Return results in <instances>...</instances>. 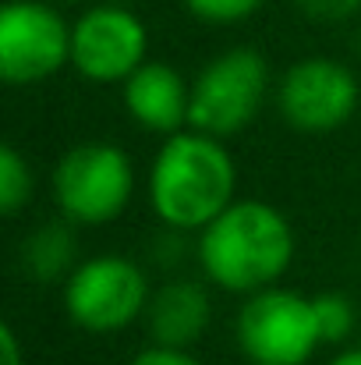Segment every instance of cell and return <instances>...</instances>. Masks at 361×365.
<instances>
[{"mask_svg": "<svg viewBox=\"0 0 361 365\" xmlns=\"http://www.w3.org/2000/svg\"><path fill=\"white\" fill-rule=\"evenodd\" d=\"M312 302H315V319H319L323 344H344L358 330V309L347 294L323 291V294H312Z\"/></svg>", "mask_w": 361, "mask_h": 365, "instance_id": "5bb4252c", "label": "cell"}, {"mask_svg": "<svg viewBox=\"0 0 361 365\" xmlns=\"http://www.w3.org/2000/svg\"><path fill=\"white\" fill-rule=\"evenodd\" d=\"M149 61V29L127 4H96L71 21V68L93 86H124Z\"/></svg>", "mask_w": 361, "mask_h": 365, "instance_id": "ba28073f", "label": "cell"}, {"mask_svg": "<svg viewBox=\"0 0 361 365\" xmlns=\"http://www.w3.org/2000/svg\"><path fill=\"white\" fill-rule=\"evenodd\" d=\"M358 53H361V25H358Z\"/></svg>", "mask_w": 361, "mask_h": 365, "instance_id": "44dd1931", "label": "cell"}, {"mask_svg": "<svg viewBox=\"0 0 361 365\" xmlns=\"http://www.w3.org/2000/svg\"><path fill=\"white\" fill-rule=\"evenodd\" d=\"M120 100L127 118L156 135H174L181 128H188L192 114V82L163 64V61H145L124 86H120Z\"/></svg>", "mask_w": 361, "mask_h": 365, "instance_id": "30bf717a", "label": "cell"}, {"mask_svg": "<svg viewBox=\"0 0 361 365\" xmlns=\"http://www.w3.org/2000/svg\"><path fill=\"white\" fill-rule=\"evenodd\" d=\"M145 192L163 227L199 235L238 199V163L224 138L181 128L159 142Z\"/></svg>", "mask_w": 361, "mask_h": 365, "instance_id": "6da1fadb", "label": "cell"}, {"mask_svg": "<svg viewBox=\"0 0 361 365\" xmlns=\"http://www.w3.org/2000/svg\"><path fill=\"white\" fill-rule=\"evenodd\" d=\"M294 7H298L305 18L323 21V25L347 21V18H358L361 14V0H294Z\"/></svg>", "mask_w": 361, "mask_h": 365, "instance_id": "2e32d148", "label": "cell"}, {"mask_svg": "<svg viewBox=\"0 0 361 365\" xmlns=\"http://www.w3.org/2000/svg\"><path fill=\"white\" fill-rule=\"evenodd\" d=\"M234 334L241 355L251 365H308L323 348L315 302L283 284L241 302Z\"/></svg>", "mask_w": 361, "mask_h": 365, "instance_id": "5b68a950", "label": "cell"}, {"mask_svg": "<svg viewBox=\"0 0 361 365\" xmlns=\"http://www.w3.org/2000/svg\"><path fill=\"white\" fill-rule=\"evenodd\" d=\"M127 365H202L192 351L184 348H163V344H149L145 351H138Z\"/></svg>", "mask_w": 361, "mask_h": 365, "instance_id": "e0dca14e", "label": "cell"}, {"mask_svg": "<svg viewBox=\"0 0 361 365\" xmlns=\"http://www.w3.org/2000/svg\"><path fill=\"white\" fill-rule=\"evenodd\" d=\"M53 4H78V0H53Z\"/></svg>", "mask_w": 361, "mask_h": 365, "instance_id": "ffe728a7", "label": "cell"}, {"mask_svg": "<svg viewBox=\"0 0 361 365\" xmlns=\"http://www.w3.org/2000/svg\"><path fill=\"white\" fill-rule=\"evenodd\" d=\"M276 110L294 131L330 135L355 118L361 103L358 75L333 57H305L276 82Z\"/></svg>", "mask_w": 361, "mask_h": 365, "instance_id": "9c48e42d", "label": "cell"}, {"mask_svg": "<svg viewBox=\"0 0 361 365\" xmlns=\"http://www.w3.org/2000/svg\"><path fill=\"white\" fill-rule=\"evenodd\" d=\"M298 252L291 220L262 199H234L209 227L195 235V259L202 277L231 294H255L276 287Z\"/></svg>", "mask_w": 361, "mask_h": 365, "instance_id": "7a4b0ae2", "label": "cell"}, {"mask_svg": "<svg viewBox=\"0 0 361 365\" xmlns=\"http://www.w3.org/2000/svg\"><path fill=\"white\" fill-rule=\"evenodd\" d=\"M68 319L85 334H120L149 309V277L127 255H89L61 284Z\"/></svg>", "mask_w": 361, "mask_h": 365, "instance_id": "8992f818", "label": "cell"}, {"mask_svg": "<svg viewBox=\"0 0 361 365\" xmlns=\"http://www.w3.org/2000/svg\"><path fill=\"white\" fill-rule=\"evenodd\" d=\"M71 64V25L53 0H7L0 7V78L39 86Z\"/></svg>", "mask_w": 361, "mask_h": 365, "instance_id": "52a82bcc", "label": "cell"}, {"mask_svg": "<svg viewBox=\"0 0 361 365\" xmlns=\"http://www.w3.org/2000/svg\"><path fill=\"white\" fill-rule=\"evenodd\" d=\"M0 365H25V348H21V337L11 323L0 327Z\"/></svg>", "mask_w": 361, "mask_h": 365, "instance_id": "ac0fdd59", "label": "cell"}, {"mask_svg": "<svg viewBox=\"0 0 361 365\" xmlns=\"http://www.w3.org/2000/svg\"><path fill=\"white\" fill-rule=\"evenodd\" d=\"M75 227L78 224L61 217V220H46L36 231H28V238L18 248L21 273L36 284H64L75 273V266L82 262Z\"/></svg>", "mask_w": 361, "mask_h": 365, "instance_id": "7c38bea8", "label": "cell"}, {"mask_svg": "<svg viewBox=\"0 0 361 365\" xmlns=\"http://www.w3.org/2000/svg\"><path fill=\"white\" fill-rule=\"evenodd\" d=\"M326 365H361V348H351V351H340L337 359H330Z\"/></svg>", "mask_w": 361, "mask_h": 365, "instance_id": "d6986e66", "label": "cell"}, {"mask_svg": "<svg viewBox=\"0 0 361 365\" xmlns=\"http://www.w3.org/2000/svg\"><path fill=\"white\" fill-rule=\"evenodd\" d=\"M269 64L255 46H231L202 64L192 78L188 128L216 138H234L255 121L269 100Z\"/></svg>", "mask_w": 361, "mask_h": 365, "instance_id": "277c9868", "label": "cell"}, {"mask_svg": "<svg viewBox=\"0 0 361 365\" xmlns=\"http://www.w3.org/2000/svg\"><path fill=\"white\" fill-rule=\"evenodd\" d=\"M266 0H184L188 14H195L206 25H238L251 18Z\"/></svg>", "mask_w": 361, "mask_h": 365, "instance_id": "9a60e30c", "label": "cell"}, {"mask_svg": "<svg viewBox=\"0 0 361 365\" xmlns=\"http://www.w3.org/2000/svg\"><path fill=\"white\" fill-rule=\"evenodd\" d=\"M135 163L114 142L71 145L50 178L57 213L78 227H103L117 220L135 195Z\"/></svg>", "mask_w": 361, "mask_h": 365, "instance_id": "3957f363", "label": "cell"}, {"mask_svg": "<svg viewBox=\"0 0 361 365\" xmlns=\"http://www.w3.org/2000/svg\"><path fill=\"white\" fill-rule=\"evenodd\" d=\"M32 192H36V178H32V167L21 156V149L11 142L0 145V210L7 217L21 213L32 202Z\"/></svg>", "mask_w": 361, "mask_h": 365, "instance_id": "4fadbf2b", "label": "cell"}, {"mask_svg": "<svg viewBox=\"0 0 361 365\" xmlns=\"http://www.w3.org/2000/svg\"><path fill=\"white\" fill-rule=\"evenodd\" d=\"M213 323V298L209 287L202 280L192 277H170L163 280L145 309V327L152 344L163 348H184L192 351V344H199L206 337Z\"/></svg>", "mask_w": 361, "mask_h": 365, "instance_id": "8fae6325", "label": "cell"}]
</instances>
